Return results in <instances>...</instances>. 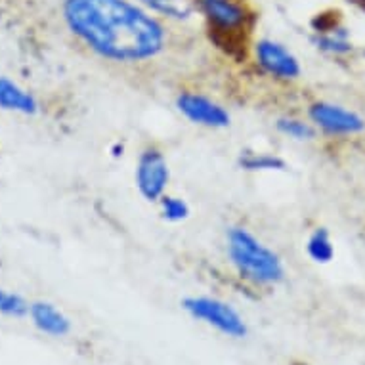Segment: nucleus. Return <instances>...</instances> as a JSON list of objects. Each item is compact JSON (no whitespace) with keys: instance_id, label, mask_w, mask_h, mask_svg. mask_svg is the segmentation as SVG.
<instances>
[{"instance_id":"nucleus-1","label":"nucleus","mask_w":365,"mask_h":365,"mask_svg":"<svg viewBox=\"0 0 365 365\" xmlns=\"http://www.w3.org/2000/svg\"><path fill=\"white\" fill-rule=\"evenodd\" d=\"M63 19L84 46L115 63L153 60L167 46V27L130 0H66Z\"/></svg>"},{"instance_id":"nucleus-2","label":"nucleus","mask_w":365,"mask_h":365,"mask_svg":"<svg viewBox=\"0 0 365 365\" xmlns=\"http://www.w3.org/2000/svg\"><path fill=\"white\" fill-rule=\"evenodd\" d=\"M226 249L230 262L243 279L255 285H276L285 277V266L277 252L266 247L247 227L227 230Z\"/></svg>"},{"instance_id":"nucleus-3","label":"nucleus","mask_w":365,"mask_h":365,"mask_svg":"<svg viewBox=\"0 0 365 365\" xmlns=\"http://www.w3.org/2000/svg\"><path fill=\"white\" fill-rule=\"evenodd\" d=\"M193 6L207 21L218 48H224L230 56L245 48L247 36L257 24V16L247 0H193Z\"/></svg>"},{"instance_id":"nucleus-4","label":"nucleus","mask_w":365,"mask_h":365,"mask_svg":"<svg viewBox=\"0 0 365 365\" xmlns=\"http://www.w3.org/2000/svg\"><path fill=\"white\" fill-rule=\"evenodd\" d=\"M182 308L197 322H203L218 333L232 339H243L249 333L245 319L234 306L215 297H187L182 300Z\"/></svg>"},{"instance_id":"nucleus-5","label":"nucleus","mask_w":365,"mask_h":365,"mask_svg":"<svg viewBox=\"0 0 365 365\" xmlns=\"http://www.w3.org/2000/svg\"><path fill=\"white\" fill-rule=\"evenodd\" d=\"M134 178H136L140 195L150 203H159L163 195L167 193L168 182H170V168H168L165 153L155 145L145 148L136 163Z\"/></svg>"},{"instance_id":"nucleus-6","label":"nucleus","mask_w":365,"mask_h":365,"mask_svg":"<svg viewBox=\"0 0 365 365\" xmlns=\"http://www.w3.org/2000/svg\"><path fill=\"white\" fill-rule=\"evenodd\" d=\"M255 60L266 75L277 81H297L302 73L299 58L282 42L260 38L255 42Z\"/></svg>"},{"instance_id":"nucleus-7","label":"nucleus","mask_w":365,"mask_h":365,"mask_svg":"<svg viewBox=\"0 0 365 365\" xmlns=\"http://www.w3.org/2000/svg\"><path fill=\"white\" fill-rule=\"evenodd\" d=\"M312 125L329 136H354L365 130V120L352 109L329 102H314L308 108Z\"/></svg>"},{"instance_id":"nucleus-8","label":"nucleus","mask_w":365,"mask_h":365,"mask_svg":"<svg viewBox=\"0 0 365 365\" xmlns=\"http://www.w3.org/2000/svg\"><path fill=\"white\" fill-rule=\"evenodd\" d=\"M176 109L190 123L205 128H226L232 123V117L226 108L215 102L212 98L197 92H182L176 98Z\"/></svg>"},{"instance_id":"nucleus-9","label":"nucleus","mask_w":365,"mask_h":365,"mask_svg":"<svg viewBox=\"0 0 365 365\" xmlns=\"http://www.w3.org/2000/svg\"><path fill=\"white\" fill-rule=\"evenodd\" d=\"M29 317L36 329L50 336H66L71 331V319L50 302H33L29 306Z\"/></svg>"},{"instance_id":"nucleus-10","label":"nucleus","mask_w":365,"mask_h":365,"mask_svg":"<svg viewBox=\"0 0 365 365\" xmlns=\"http://www.w3.org/2000/svg\"><path fill=\"white\" fill-rule=\"evenodd\" d=\"M0 109L21 115H35L38 102L29 90L21 88L12 78L0 77Z\"/></svg>"},{"instance_id":"nucleus-11","label":"nucleus","mask_w":365,"mask_h":365,"mask_svg":"<svg viewBox=\"0 0 365 365\" xmlns=\"http://www.w3.org/2000/svg\"><path fill=\"white\" fill-rule=\"evenodd\" d=\"M312 42H314V46L317 50L331 56H346L354 50L348 31L341 25H336V27L325 31V33H316L312 36Z\"/></svg>"},{"instance_id":"nucleus-12","label":"nucleus","mask_w":365,"mask_h":365,"mask_svg":"<svg viewBox=\"0 0 365 365\" xmlns=\"http://www.w3.org/2000/svg\"><path fill=\"white\" fill-rule=\"evenodd\" d=\"M240 167L247 173H269V170H285L287 163L276 153L266 151H241Z\"/></svg>"},{"instance_id":"nucleus-13","label":"nucleus","mask_w":365,"mask_h":365,"mask_svg":"<svg viewBox=\"0 0 365 365\" xmlns=\"http://www.w3.org/2000/svg\"><path fill=\"white\" fill-rule=\"evenodd\" d=\"M306 252L308 257L317 264H327L335 257V247L331 243L329 232L324 227H317L316 232L308 237L306 243Z\"/></svg>"},{"instance_id":"nucleus-14","label":"nucleus","mask_w":365,"mask_h":365,"mask_svg":"<svg viewBox=\"0 0 365 365\" xmlns=\"http://www.w3.org/2000/svg\"><path fill=\"white\" fill-rule=\"evenodd\" d=\"M277 132H282L283 136H287L297 142H310L316 138V126L312 123H306L297 117H282L276 123Z\"/></svg>"},{"instance_id":"nucleus-15","label":"nucleus","mask_w":365,"mask_h":365,"mask_svg":"<svg viewBox=\"0 0 365 365\" xmlns=\"http://www.w3.org/2000/svg\"><path fill=\"white\" fill-rule=\"evenodd\" d=\"M29 306L27 300L18 293L0 289V314L8 317H25L29 316Z\"/></svg>"},{"instance_id":"nucleus-16","label":"nucleus","mask_w":365,"mask_h":365,"mask_svg":"<svg viewBox=\"0 0 365 365\" xmlns=\"http://www.w3.org/2000/svg\"><path fill=\"white\" fill-rule=\"evenodd\" d=\"M159 209H161L163 218L167 222H184L190 216V205L182 197H174V195H163L159 201Z\"/></svg>"},{"instance_id":"nucleus-17","label":"nucleus","mask_w":365,"mask_h":365,"mask_svg":"<svg viewBox=\"0 0 365 365\" xmlns=\"http://www.w3.org/2000/svg\"><path fill=\"white\" fill-rule=\"evenodd\" d=\"M140 2H142V4H145V6H150V4H153L155 0H140Z\"/></svg>"},{"instance_id":"nucleus-18","label":"nucleus","mask_w":365,"mask_h":365,"mask_svg":"<svg viewBox=\"0 0 365 365\" xmlns=\"http://www.w3.org/2000/svg\"><path fill=\"white\" fill-rule=\"evenodd\" d=\"M352 2H356V4H359V6L365 8V0H352Z\"/></svg>"}]
</instances>
